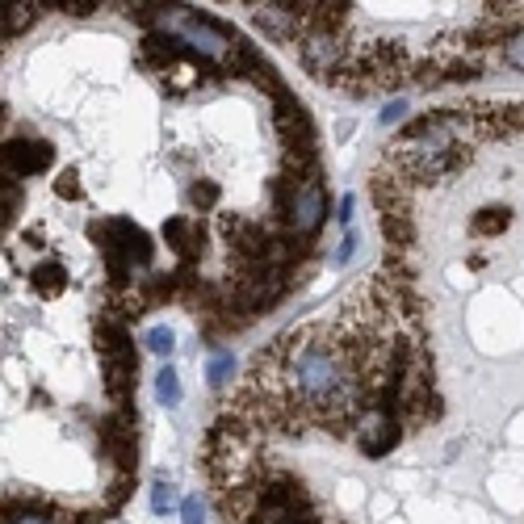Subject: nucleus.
Masks as SVG:
<instances>
[{
	"label": "nucleus",
	"mask_w": 524,
	"mask_h": 524,
	"mask_svg": "<svg viewBox=\"0 0 524 524\" xmlns=\"http://www.w3.org/2000/svg\"><path fill=\"white\" fill-rule=\"evenodd\" d=\"M93 239H101V252H105V269L114 286H126V277L135 273V265H151V235L143 227H135L130 218H105V223H93Z\"/></svg>",
	"instance_id": "nucleus-1"
},
{
	"label": "nucleus",
	"mask_w": 524,
	"mask_h": 524,
	"mask_svg": "<svg viewBox=\"0 0 524 524\" xmlns=\"http://www.w3.org/2000/svg\"><path fill=\"white\" fill-rule=\"evenodd\" d=\"M177 38H181V47H185V51L202 55L206 63H227L239 34H231L227 26H218V21L206 17V13H189V9H181V13H177Z\"/></svg>",
	"instance_id": "nucleus-2"
},
{
	"label": "nucleus",
	"mask_w": 524,
	"mask_h": 524,
	"mask_svg": "<svg viewBox=\"0 0 524 524\" xmlns=\"http://www.w3.org/2000/svg\"><path fill=\"white\" fill-rule=\"evenodd\" d=\"M286 214H290L294 235H302V239H311V235L323 227V218H327V193H323V181L315 177V172L294 189Z\"/></svg>",
	"instance_id": "nucleus-3"
},
{
	"label": "nucleus",
	"mask_w": 524,
	"mask_h": 524,
	"mask_svg": "<svg viewBox=\"0 0 524 524\" xmlns=\"http://www.w3.org/2000/svg\"><path fill=\"white\" fill-rule=\"evenodd\" d=\"M55 164V147L42 143V139H9L0 143V168L13 177H38V172H47Z\"/></svg>",
	"instance_id": "nucleus-4"
},
{
	"label": "nucleus",
	"mask_w": 524,
	"mask_h": 524,
	"mask_svg": "<svg viewBox=\"0 0 524 524\" xmlns=\"http://www.w3.org/2000/svg\"><path fill=\"white\" fill-rule=\"evenodd\" d=\"M302 63L307 72L332 84L344 72V42L340 34H319V30H302Z\"/></svg>",
	"instance_id": "nucleus-5"
},
{
	"label": "nucleus",
	"mask_w": 524,
	"mask_h": 524,
	"mask_svg": "<svg viewBox=\"0 0 524 524\" xmlns=\"http://www.w3.org/2000/svg\"><path fill=\"white\" fill-rule=\"evenodd\" d=\"M353 428H357V449L365 457H386L390 449L399 445V436H403V424L390 416V411H382V407H369Z\"/></svg>",
	"instance_id": "nucleus-6"
},
{
	"label": "nucleus",
	"mask_w": 524,
	"mask_h": 524,
	"mask_svg": "<svg viewBox=\"0 0 524 524\" xmlns=\"http://www.w3.org/2000/svg\"><path fill=\"white\" fill-rule=\"evenodd\" d=\"M273 122H277V135L286 139V151H315V130L311 118L290 93H277V109H273Z\"/></svg>",
	"instance_id": "nucleus-7"
},
{
	"label": "nucleus",
	"mask_w": 524,
	"mask_h": 524,
	"mask_svg": "<svg viewBox=\"0 0 524 524\" xmlns=\"http://www.w3.org/2000/svg\"><path fill=\"white\" fill-rule=\"evenodd\" d=\"M164 239L172 244V252L185 260V265H193V260L202 256V227L193 223V218H185V214L168 218V223H164Z\"/></svg>",
	"instance_id": "nucleus-8"
},
{
	"label": "nucleus",
	"mask_w": 524,
	"mask_h": 524,
	"mask_svg": "<svg viewBox=\"0 0 524 524\" xmlns=\"http://www.w3.org/2000/svg\"><path fill=\"white\" fill-rule=\"evenodd\" d=\"M105 453L114 457L122 474H130V470H135V428L126 424V416H122V420H109V424H105Z\"/></svg>",
	"instance_id": "nucleus-9"
},
{
	"label": "nucleus",
	"mask_w": 524,
	"mask_h": 524,
	"mask_svg": "<svg viewBox=\"0 0 524 524\" xmlns=\"http://www.w3.org/2000/svg\"><path fill=\"white\" fill-rule=\"evenodd\" d=\"M256 26L265 30V34H273V38H281V42H290V38L302 30L294 5H260V9H256Z\"/></svg>",
	"instance_id": "nucleus-10"
},
{
	"label": "nucleus",
	"mask_w": 524,
	"mask_h": 524,
	"mask_svg": "<svg viewBox=\"0 0 524 524\" xmlns=\"http://www.w3.org/2000/svg\"><path fill=\"white\" fill-rule=\"evenodd\" d=\"M382 231H386V239H390V248H411L416 244V227H411V210H395V214H382Z\"/></svg>",
	"instance_id": "nucleus-11"
},
{
	"label": "nucleus",
	"mask_w": 524,
	"mask_h": 524,
	"mask_svg": "<svg viewBox=\"0 0 524 524\" xmlns=\"http://www.w3.org/2000/svg\"><path fill=\"white\" fill-rule=\"evenodd\" d=\"M508 227H512V210L508 206H487V210L474 214V235H483V239L504 235Z\"/></svg>",
	"instance_id": "nucleus-12"
},
{
	"label": "nucleus",
	"mask_w": 524,
	"mask_h": 524,
	"mask_svg": "<svg viewBox=\"0 0 524 524\" xmlns=\"http://www.w3.org/2000/svg\"><path fill=\"white\" fill-rule=\"evenodd\" d=\"M30 281H34V290L42 298H55V294H63V286H68V273H63L59 265H38Z\"/></svg>",
	"instance_id": "nucleus-13"
},
{
	"label": "nucleus",
	"mask_w": 524,
	"mask_h": 524,
	"mask_svg": "<svg viewBox=\"0 0 524 524\" xmlns=\"http://www.w3.org/2000/svg\"><path fill=\"white\" fill-rule=\"evenodd\" d=\"M21 206V189H17V181H9V177H0V231H5L9 223H13V210Z\"/></svg>",
	"instance_id": "nucleus-14"
},
{
	"label": "nucleus",
	"mask_w": 524,
	"mask_h": 524,
	"mask_svg": "<svg viewBox=\"0 0 524 524\" xmlns=\"http://www.w3.org/2000/svg\"><path fill=\"white\" fill-rule=\"evenodd\" d=\"M156 399L168 403V407L181 399V378H177V369H168V365H164L160 374H156Z\"/></svg>",
	"instance_id": "nucleus-15"
},
{
	"label": "nucleus",
	"mask_w": 524,
	"mask_h": 524,
	"mask_svg": "<svg viewBox=\"0 0 524 524\" xmlns=\"http://www.w3.org/2000/svg\"><path fill=\"white\" fill-rule=\"evenodd\" d=\"M231 374H235V353H214V357H210V365H206V378H210V386H223Z\"/></svg>",
	"instance_id": "nucleus-16"
},
{
	"label": "nucleus",
	"mask_w": 524,
	"mask_h": 524,
	"mask_svg": "<svg viewBox=\"0 0 524 524\" xmlns=\"http://www.w3.org/2000/svg\"><path fill=\"white\" fill-rule=\"evenodd\" d=\"M34 13H38L34 5H5V13H0V17H5V30L17 34V30H26V26H30Z\"/></svg>",
	"instance_id": "nucleus-17"
},
{
	"label": "nucleus",
	"mask_w": 524,
	"mask_h": 524,
	"mask_svg": "<svg viewBox=\"0 0 524 524\" xmlns=\"http://www.w3.org/2000/svg\"><path fill=\"white\" fill-rule=\"evenodd\" d=\"M147 348H151L156 357H168L172 348H177V336H172L168 327H151V332H147Z\"/></svg>",
	"instance_id": "nucleus-18"
},
{
	"label": "nucleus",
	"mask_w": 524,
	"mask_h": 524,
	"mask_svg": "<svg viewBox=\"0 0 524 524\" xmlns=\"http://www.w3.org/2000/svg\"><path fill=\"white\" fill-rule=\"evenodd\" d=\"M504 63L516 72H524V34H508L504 38Z\"/></svg>",
	"instance_id": "nucleus-19"
},
{
	"label": "nucleus",
	"mask_w": 524,
	"mask_h": 524,
	"mask_svg": "<svg viewBox=\"0 0 524 524\" xmlns=\"http://www.w3.org/2000/svg\"><path fill=\"white\" fill-rule=\"evenodd\" d=\"M189 202H193V206H202V210H206V206H214V202H218V185L198 181V185L189 189Z\"/></svg>",
	"instance_id": "nucleus-20"
},
{
	"label": "nucleus",
	"mask_w": 524,
	"mask_h": 524,
	"mask_svg": "<svg viewBox=\"0 0 524 524\" xmlns=\"http://www.w3.org/2000/svg\"><path fill=\"white\" fill-rule=\"evenodd\" d=\"M181 520L185 524H206V504H202L198 495H189L185 504H181Z\"/></svg>",
	"instance_id": "nucleus-21"
},
{
	"label": "nucleus",
	"mask_w": 524,
	"mask_h": 524,
	"mask_svg": "<svg viewBox=\"0 0 524 524\" xmlns=\"http://www.w3.org/2000/svg\"><path fill=\"white\" fill-rule=\"evenodd\" d=\"M9 524H59L51 512H9Z\"/></svg>",
	"instance_id": "nucleus-22"
},
{
	"label": "nucleus",
	"mask_w": 524,
	"mask_h": 524,
	"mask_svg": "<svg viewBox=\"0 0 524 524\" xmlns=\"http://www.w3.org/2000/svg\"><path fill=\"white\" fill-rule=\"evenodd\" d=\"M59 189V198H80V181H76V172H63V177L55 181Z\"/></svg>",
	"instance_id": "nucleus-23"
},
{
	"label": "nucleus",
	"mask_w": 524,
	"mask_h": 524,
	"mask_svg": "<svg viewBox=\"0 0 524 524\" xmlns=\"http://www.w3.org/2000/svg\"><path fill=\"white\" fill-rule=\"evenodd\" d=\"M151 508H156V512L172 508V487L168 483H156V491H151Z\"/></svg>",
	"instance_id": "nucleus-24"
},
{
	"label": "nucleus",
	"mask_w": 524,
	"mask_h": 524,
	"mask_svg": "<svg viewBox=\"0 0 524 524\" xmlns=\"http://www.w3.org/2000/svg\"><path fill=\"white\" fill-rule=\"evenodd\" d=\"M403 114H407V105H403V101H390V105L382 109V122H386V126H395Z\"/></svg>",
	"instance_id": "nucleus-25"
},
{
	"label": "nucleus",
	"mask_w": 524,
	"mask_h": 524,
	"mask_svg": "<svg viewBox=\"0 0 524 524\" xmlns=\"http://www.w3.org/2000/svg\"><path fill=\"white\" fill-rule=\"evenodd\" d=\"M63 9L76 13V17H84V13H93V9H97V0H63Z\"/></svg>",
	"instance_id": "nucleus-26"
},
{
	"label": "nucleus",
	"mask_w": 524,
	"mask_h": 524,
	"mask_svg": "<svg viewBox=\"0 0 524 524\" xmlns=\"http://www.w3.org/2000/svg\"><path fill=\"white\" fill-rule=\"evenodd\" d=\"M353 248H357V239H353V235H344V244H340V252H336L340 265H348V260H353Z\"/></svg>",
	"instance_id": "nucleus-27"
},
{
	"label": "nucleus",
	"mask_w": 524,
	"mask_h": 524,
	"mask_svg": "<svg viewBox=\"0 0 524 524\" xmlns=\"http://www.w3.org/2000/svg\"><path fill=\"white\" fill-rule=\"evenodd\" d=\"M340 223H353V198H340Z\"/></svg>",
	"instance_id": "nucleus-28"
},
{
	"label": "nucleus",
	"mask_w": 524,
	"mask_h": 524,
	"mask_svg": "<svg viewBox=\"0 0 524 524\" xmlns=\"http://www.w3.org/2000/svg\"><path fill=\"white\" fill-rule=\"evenodd\" d=\"M0 122H5V105H0Z\"/></svg>",
	"instance_id": "nucleus-29"
},
{
	"label": "nucleus",
	"mask_w": 524,
	"mask_h": 524,
	"mask_svg": "<svg viewBox=\"0 0 524 524\" xmlns=\"http://www.w3.org/2000/svg\"><path fill=\"white\" fill-rule=\"evenodd\" d=\"M260 524H273V520H260Z\"/></svg>",
	"instance_id": "nucleus-30"
}]
</instances>
